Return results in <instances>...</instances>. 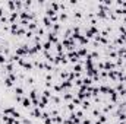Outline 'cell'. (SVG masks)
Wrapping results in <instances>:
<instances>
[{"mask_svg":"<svg viewBox=\"0 0 126 124\" xmlns=\"http://www.w3.org/2000/svg\"><path fill=\"white\" fill-rule=\"evenodd\" d=\"M101 114V108H94L93 110V117H98Z\"/></svg>","mask_w":126,"mask_h":124,"instance_id":"cell-8","label":"cell"},{"mask_svg":"<svg viewBox=\"0 0 126 124\" xmlns=\"http://www.w3.org/2000/svg\"><path fill=\"white\" fill-rule=\"evenodd\" d=\"M41 114H43V111L40 110V108H34L31 111V115L34 117V118H40L41 117Z\"/></svg>","mask_w":126,"mask_h":124,"instance_id":"cell-3","label":"cell"},{"mask_svg":"<svg viewBox=\"0 0 126 124\" xmlns=\"http://www.w3.org/2000/svg\"><path fill=\"white\" fill-rule=\"evenodd\" d=\"M0 26H1V24H0Z\"/></svg>","mask_w":126,"mask_h":124,"instance_id":"cell-10","label":"cell"},{"mask_svg":"<svg viewBox=\"0 0 126 124\" xmlns=\"http://www.w3.org/2000/svg\"><path fill=\"white\" fill-rule=\"evenodd\" d=\"M44 124H54V123H53V118L50 117V118H47V120H44Z\"/></svg>","mask_w":126,"mask_h":124,"instance_id":"cell-9","label":"cell"},{"mask_svg":"<svg viewBox=\"0 0 126 124\" xmlns=\"http://www.w3.org/2000/svg\"><path fill=\"white\" fill-rule=\"evenodd\" d=\"M43 48H44V51H50V50L53 48V44H51V42H48V41L46 39V42L43 44Z\"/></svg>","mask_w":126,"mask_h":124,"instance_id":"cell-6","label":"cell"},{"mask_svg":"<svg viewBox=\"0 0 126 124\" xmlns=\"http://www.w3.org/2000/svg\"><path fill=\"white\" fill-rule=\"evenodd\" d=\"M43 96H46V98L50 99V98H51V91H50V89H44V91H43Z\"/></svg>","mask_w":126,"mask_h":124,"instance_id":"cell-7","label":"cell"},{"mask_svg":"<svg viewBox=\"0 0 126 124\" xmlns=\"http://www.w3.org/2000/svg\"><path fill=\"white\" fill-rule=\"evenodd\" d=\"M50 102H53V104H56V105H60V104H62V99H60L59 96H56V95H51Z\"/></svg>","mask_w":126,"mask_h":124,"instance_id":"cell-5","label":"cell"},{"mask_svg":"<svg viewBox=\"0 0 126 124\" xmlns=\"http://www.w3.org/2000/svg\"><path fill=\"white\" fill-rule=\"evenodd\" d=\"M31 105H32L31 99H30V98H27V96H24V99H22V107H24V108H27V110H28V108H30V107H31Z\"/></svg>","mask_w":126,"mask_h":124,"instance_id":"cell-2","label":"cell"},{"mask_svg":"<svg viewBox=\"0 0 126 124\" xmlns=\"http://www.w3.org/2000/svg\"><path fill=\"white\" fill-rule=\"evenodd\" d=\"M13 92H15V95H21V96L25 95V91H24L22 86H15V88H13Z\"/></svg>","mask_w":126,"mask_h":124,"instance_id":"cell-4","label":"cell"},{"mask_svg":"<svg viewBox=\"0 0 126 124\" xmlns=\"http://www.w3.org/2000/svg\"><path fill=\"white\" fill-rule=\"evenodd\" d=\"M81 108H82V111H88V110L91 108V101L84 99V101L81 102Z\"/></svg>","mask_w":126,"mask_h":124,"instance_id":"cell-1","label":"cell"}]
</instances>
